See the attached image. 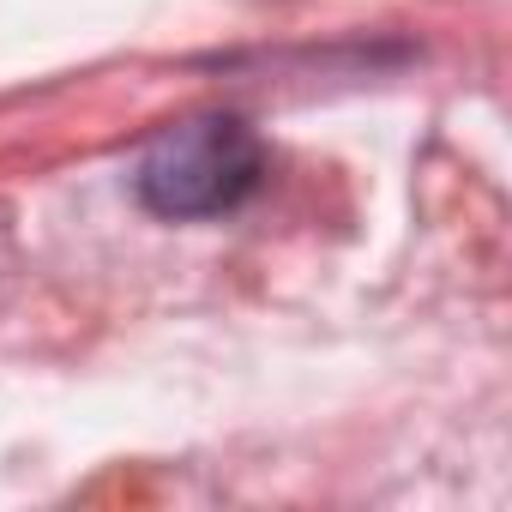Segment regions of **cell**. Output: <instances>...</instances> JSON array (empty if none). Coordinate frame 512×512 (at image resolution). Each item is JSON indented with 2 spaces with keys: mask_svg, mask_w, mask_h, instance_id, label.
Segmentation results:
<instances>
[{
  "mask_svg": "<svg viewBox=\"0 0 512 512\" xmlns=\"http://www.w3.org/2000/svg\"><path fill=\"white\" fill-rule=\"evenodd\" d=\"M266 175V151L241 115H187L139 157V199L157 217H223Z\"/></svg>",
  "mask_w": 512,
  "mask_h": 512,
  "instance_id": "1",
  "label": "cell"
}]
</instances>
